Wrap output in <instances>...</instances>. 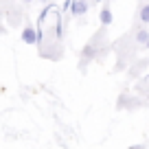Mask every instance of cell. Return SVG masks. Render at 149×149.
I'll return each instance as SVG.
<instances>
[{"label":"cell","instance_id":"2","mask_svg":"<svg viewBox=\"0 0 149 149\" xmlns=\"http://www.w3.org/2000/svg\"><path fill=\"white\" fill-rule=\"evenodd\" d=\"M90 9L88 2H81V0H74V2H70V11H72V15H86Z\"/></svg>","mask_w":149,"mask_h":149},{"label":"cell","instance_id":"1","mask_svg":"<svg viewBox=\"0 0 149 149\" xmlns=\"http://www.w3.org/2000/svg\"><path fill=\"white\" fill-rule=\"evenodd\" d=\"M22 42L24 44H37L40 42V33L35 31V26H31V24H26L22 31Z\"/></svg>","mask_w":149,"mask_h":149},{"label":"cell","instance_id":"6","mask_svg":"<svg viewBox=\"0 0 149 149\" xmlns=\"http://www.w3.org/2000/svg\"><path fill=\"white\" fill-rule=\"evenodd\" d=\"M130 149H145L143 145H134V147H130Z\"/></svg>","mask_w":149,"mask_h":149},{"label":"cell","instance_id":"4","mask_svg":"<svg viewBox=\"0 0 149 149\" xmlns=\"http://www.w3.org/2000/svg\"><path fill=\"white\" fill-rule=\"evenodd\" d=\"M138 18H140V22L149 24V2H147V5H143V7H140V13H138Z\"/></svg>","mask_w":149,"mask_h":149},{"label":"cell","instance_id":"7","mask_svg":"<svg viewBox=\"0 0 149 149\" xmlns=\"http://www.w3.org/2000/svg\"><path fill=\"white\" fill-rule=\"evenodd\" d=\"M145 46H147V51H149V42H147V44H145Z\"/></svg>","mask_w":149,"mask_h":149},{"label":"cell","instance_id":"3","mask_svg":"<svg viewBox=\"0 0 149 149\" xmlns=\"http://www.w3.org/2000/svg\"><path fill=\"white\" fill-rule=\"evenodd\" d=\"M99 20H101V24H103V26H110V24H112L114 15H112L110 7H103V9H101V15H99Z\"/></svg>","mask_w":149,"mask_h":149},{"label":"cell","instance_id":"5","mask_svg":"<svg viewBox=\"0 0 149 149\" xmlns=\"http://www.w3.org/2000/svg\"><path fill=\"white\" fill-rule=\"evenodd\" d=\"M136 40H138L140 44H147L149 42V31H147V29H140V31L136 33Z\"/></svg>","mask_w":149,"mask_h":149}]
</instances>
